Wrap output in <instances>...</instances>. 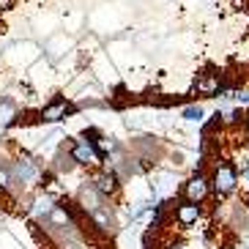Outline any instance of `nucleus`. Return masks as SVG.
Segmentation results:
<instances>
[{
    "instance_id": "obj_8",
    "label": "nucleus",
    "mask_w": 249,
    "mask_h": 249,
    "mask_svg": "<svg viewBox=\"0 0 249 249\" xmlns=\"http://www.w3.org/2000/svg\"><path fill=\"white\" fill-rule=\"evenodd\" d=\"M14 176L22 183H36L38 176H41V167H38L36 161H30V159H19L14 164Z\"/></svg>"
},
{
    "instance_id": "obj_20",
    "label": "nucleus",
    "mask_w": 249,
    "mask_h": 249,
    "mask_svg": "<svg viewBox=\"0 0 249 249\" xmlns=\"http://www.w3.org/2000/svg\"><path fill=\"white\" fill-rule=\"evenodd\" d=\"M244 126H247V132H249V112H247V118H244Z\"/></svg>"
},
{
    "instance_id": "obj_12",
    "label": "nucleus",
    "mask_w": 249,
    "mask_h": 249,
    "mask_svg": "<svg viewBox=\"0 0 249 249\" xmlns=\"http://www.w3.org/2000/svg\"><path fill=\"white\" fill-rule=\"evenodd\" d=\"M93 222L102 227V230H112V216H110L107 208H96V211H93Z\"/></svg>"
},
{
    "instance_id": "obj_10",
    "label": "nucleus",
    "mask_w": 249,
    "mask_h": 249,
    "mask_svg": "<svg viewBox=\"0 0 249 249\" xmlns=\"http://www.w3.org/2000/svg\"><path fill=\"white\" fill-rule=\"evenodd\" d=\"M17 121V107L8 99H0V129H6Z\"/></svg>"
},
{
    "instance_id": "obj_18",
    "label": "nucleus",
    "mask_w": 249,
    "mask_h": 249,
    "mask_svg": "<svg viewBox=\"0 0 249 249\" xmlns=\"http://www.w3.org/2000/svg\"><path fill=\"white\" fill-rule=\"evenodd\" d=\"M241 178H244V181L249 183V159H247V161H244V164H241Z\"/></svg>"
},
{
    "instance_id": "obj_7",
    "label": "nucleus",
    "mask_w": 249,
    "mask_h": 249,
    "mask_svg": "<svg viewBox=\"0 0 249 249\" xmlns=\"http://www.w3.org/2000/svg\"><path fill=\"white\" fill-rule=\"evenodd\" d=\"M222 90V77L219 74H203L195 80V93L197 96H219Z\"/></svg>"
},
{
    "instance_id": "obj_4",
    "label": "nucleus",
    "mask_w": 249,
    "mask_h": 249,
    "mask_svg": "<svg viewBox=\"0 0 249 249\" xmlns=\"http://www.w3.org/2000/svg\"><path fill=\"white\" fill-rule=\"evenodd\" d=\"M90 186L96 189L99 197H110V195H115V192H118V176H115V173H110V170H102V173H96V176H93Z\"/></svg>"
},
{
    "instance_id": "obj_9",
    "label": "nucleus",
    "mask_w": 249,
    "mask_h": 249,
    "mask_svg": "<svg viewBox=\"0 0 249 249\" xmlns=\"http://www.w3.org/2000/svg\"><path fill=\"white\" fill-rule=\"evenodd\" d=\"M50 222L55 227H66V225H71V222H74V216H71V211H69L66 205H52Z\"/></svg>"
},
{
    "instance_id": "obj_19",
    "label": "nucleus",
    "mask_w": 249,
    "mask_h": 249,
    "mask_svg": "<svg viewBox=\"0 0 249 249\" xmlns=\"http://www.w3.org/2000/svg\"><path fill=\"white\" fill-rule=\"evenodd\" d=\"M11 6H14V0H0V14H3V11H8Z\"/></svg>"
},
{
    "instance_id": "obj_14",
    "label": "nucleus",
    "mask_w": 249,
    "mask_h": 249,
    "mask_svg": "<svg viewBox=\"0 0 249 249\" xmlns=\"http://www.w3.org/2000/svg\"><path fill=\"white\" fill-rule=\"evenodd\" d=\"M41 211H44V216L52 211V203H50V197H38V200H36V208H33V213H36V216H41Z\"/></svg>"
},
{
    "instance_id": "obj_16",
    "label": "nucleus",
    "mask_w": 249,
    "mask_h": 249,
    "mask_svg": "<svg viewBox=\"0 0 249 249\" xmlns=\"http://www.w3.org/2000/svg\"><path fill=\"white\" fill-rule=\"evenodd\" d=\"M8 183H11V170L0 167V192H3V189H8Z\"/></svg>"
},
{
    "instance_id": "obj_15",
    "label": "nucleus",
    "mask_w": 249,
    "mask_h": 249,
    "mask_svg": "<svg viewBox=\"0 0 249 249\" xmlns=\"http://www.w3.org/2000/svg\"><path fill=\"white\" fill-rule=\"evenodd\" d=\"M58 170H74V159H71V154H66V156H58V164H55Z\"/></svg>"
},
{
    "instance_id": "obj_5",
    "label": "nucleus",
    "mask_w": 249,
    "mask_h": 249,
    "mask_svg": "<svg viewBox=\"0 0 249 249\" xmlns=\"http://www.w3.org/2000/svg\"><path fill=\"white\" fill-rule=\"evenodd\" d=\"M71 112H74V107L66 99H55V102H50L44 110H41V121H44V124H58V121H63L66 115H71Z\"/></svg>"
},
{
    "instance_id": "obj_3",
    "label": "nucleus",
    "mask_w": 249,
    "mask_h": 249,
    "mask_svg": "<svg viewBox=\"0 0 249 249\" xmlns=\"http://www.w3.org/2000/svg\"><path fill=\"white\" fill-rule=\"evenodd\" d=\"M71 159H74V164H82V167H93V164H99L102 161V156H99V151H96V145H93V140H77L71 145Z\"/></svg>"
},
{
    "instance_id": "obj_11",
    "label": "nucleus",
    "mask_w": 249,
    "mask_h": 249,
    "mask_svg": "<svg viewBox=\"0 0 249 249\" xmlns=\"http://www.w3.org/2000/svg\"><path fill=\"white\" fill-rule=\"evenodd\" d=\"M93 145H96V151H99V156H104V154H115L118 151V142L112 137H99V140H93Z\"/></svg>"
},
{
    "instance_id": "obj_6",
    "label": "nucleus",
    "mask_w": 249,
    "mask_h": 249,
    "mask_svg": "<svg viewBox=\"0 0 249 249\" xmlns=\"http://www.w3.org/2000/svg\"><path fill=\"white\" fill-rule=\"evenodd\" d=\"M200 205L197 203H189V200H181V203L176 205V222L181 227H192V225H197L200 219Z\"/></svg>"
},
{
    "instance_id": "obj_13",
    "label": "nucleus",
    "mask_w": 249,
    "mask_h": 249,
    "mask_svg": "<svg viewBox=\"0 0 249 249\" xmlns=\"http://www.w3.org/2000/svg\"><path fill=\"white\" fill-rule=\"evenodd\" d=\"M183 118H186V121H203V107H200V104H192V107H186V110L181 112Z\"/></svg>"
},
{
    "instance_id": "obj_2",
    "label": "nucleus",
    "mask_w": 249,
    "mask_h": 249,
    "mask_svg": "<svg viewBox=\"0 0 249 249\" xmlns=\"http://www.w3.org/2000/svg\"><path fill=\"white\" fill-rule=\"evenodd\" d=\"M183 200H189V203H203L208 195H211V183H208V176L205 173H195L189 181L183 183Z\"/></svg>"
},
{
    "instance_id": "obj_17",
    "label": "nucleus",
    "mask_w": 249,
    "mask_h": 249,
    "mask_svg": "<svg viewBox=\"0 0 249 249\" xmlns=\"http://www.w3.org/2000/svg\"><path fill=\"white\" fill-rule=\"evenodd\" d=\"M233 99L238 104H249V90H233Z\"/></svg>"
},
{
    "instance_id": "obj_1",
    "label": "nucleus",
    "mask_w": 249,
    "mask_h": 249,
    "mask_svg": "<svg viewBox=\"0 0 249 249\" xmlns=\"http://www.w3.org/2000/svg\"><path fill=\"white\" fill-rule=\"evenodd\" d=\"M208 183H211V192L216 197H227L238 186V170L230 161H216L211 170V176H208Z\"/></svg>"
}]
</instances>
